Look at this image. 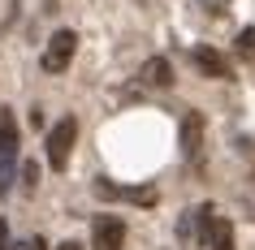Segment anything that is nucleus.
<instances>
[{"label":"nucleus","mask_w":255,"mask_h":250,"mask_svg":"<svg viewBox=\"0 0 255 250\" xmlns=\"http://www.w3.org/2000/svg\"><path fill=\"white\" fill-rule=\"evenodd\" d=\"M234 52H238V61H255V26H242V30H238Z\"/></svg>","instance_id":"9d476101"},{"label":"nucleus","mask_w":255,"mask_h":250,"mask_svg":"<svg viewBox=\"0 0 255 250\" xmlns=\"http://www.w3.org/2000/svg\"><path fill=\"white\" fill-rule=\"evenodd\" d=\"M190 61H195V69L208 74V78H234V65H229L216 48H203V43H199V48L190 52Z\"/></svg>","instance_id":"423d86ee"},{"label":"nucleus","mask_w":255,"mask_h":250,"mask_svg":"<svg viewBox=\"0 0 255 250\" xmlns=\"http://www.w3.org/2000/svg\"><path fill=\"white\" fill-rule=\"evenodd\" d=\"M26 246H30V250H48V242H43V237H30Z\"/></svg>","instance_id":"2eb2a0df"},{"label":"nucleus","mask_w":255,"mask_h":250,"mask_svg":"<svg viewBox=\"0 0 255 250\" xmlns=\"http://www.w3.org/2000/svg\"><path fill=\"white\" fill-rule=\"evenodd\" d=\"M22 181H26V185H39V164H35V160L22 164Z\"/></svg>","instance_id":"9b49d317"},{"label":"nucleus","mask_w":255,"mask_h":250,"mask_svg":"<svg viewBox=\"0 0 255 250\" xmlns=\"http://www.w3.org/2000/svg\"><path fill=\"white\" fill-rule=\"evenodd\" d=\"M74 143H78V121H74V117L56 121L52 130H48V164H52L56 172H65V164H69V151H74Z\"/></svg>","instance_id":"f257e3e1"},{"label":"nucleus","mask_w":255,"mask_h":250,"mask_svg":"<svg viewBox=\"0 0 255 250\" xmlns=\"http://www.w3.org/2000/svg\"><path fill=\"white\" fill-rule=\"evenodd\" d=\"M177 237H195V216H182L177 220Z\"/></svg>","instance_id":"f8f14e48"},{"label":"nucleus","mask_w":255,"mask_h":250,"mask_svg":"<svg viewBox=\"0 0 255 250\" xmlns=\"http://www.w3.org/2000/svg\"><path fill=\"white\" fill-rule=\"evenodd\" d=\"M4 246H9V224L0 220V250H4Z\"/></svg>","instance_id":"4468645a"},{"label":"nucleus","mask_w":255,"mask_h":250,"mask_svg":"<svg viewBox=\"0 0 255 250\" xmlns=\"http://www.w3.org/2000/svg\"><path fill=\"white\" fill-rule=\"evenodd\" d=\"M74 52H78V35L65 26V30H56L52 39H48V48H43V61H39V65L48 69V74H65L69 61H74Z\"/></svg>","instance_id":"7ed1b4c3"},{"label":"nucleus","mask_w":255,"mask_h":250,"mask_svg":"<svg viewBox=\"0 0 255 250\" xmlns=\"http://www.w3.org/2000/svg\"><path fill=\"white\" fill-rule=\"evenodd\" d=\"M17 250H30V246H17Z\"/></svg>","instance_id":"f3484780"},{"label":"nucleus","mask_w":255,"mask_h":250,"mask_svg":"<svg viewBox=\"0 0 255 250\" xmlns=\"http://www.w3.org/2000/svg\"><path fill=\"white\" fill-rule=\"evenodd\" d=\"M138 78H143V86H169L173 82V65H169V56H151V61H143V69H138Z\"/></svg>","instance_id":"0eeeda50"},{"label":"nucleus","mask_w":255,"mask_h":250,"mask_svg":"<svg viewBox=\"0 0 255 250\" xmlns=\"http://www.w3.org/2000/svg\"><path fill=\"white\" fill-rule=\"evenodd\" d=\"M203 9H212V13H229V0H199Z\"/></svg>","instance_id":"ddd939ff"},{"label":"nucleus","mask_w":255,"mask_h":250,"mask_svg":"<svg viewBox=\"0 0 255 250\" xmlns=\"http://www.w3.org/2000/svg\"><path fill=\"white\" fill-rule=\"evenodd\" d=\"M13 164H17V121L4 108L0 112V190L13 185Z\"/></svg>","instance_id":"f03ea898"},{"label":"nucleus","mask_w":255,"mask_h":250,"mask_svg":"<svg viewBox=\"0 0 255 250\" xmlns=\"http://www.w3.org/2000/svg\"><path fill=\"white\" fill-rule=\"evenodd\" d=\"M177 147L186 160H199V147H203V112H186L182 125H177Z\"/></svg>","instance_id":"39448f33"},{"label":"nucleus","mask_w":255,"mask_h":250,"mask_svg":"<svg viewBox=\"0 0 255 250\" xmlns=\"http://www.w3.org/2000/svg\"><path fill=\"white\" fill-rule=\"evenodd\" d=\"M126 246V224L117 216H95L91 220V250H121Z\"/></svg>","instance_id":"20e7f679"},{"label":"nucleus","mask_w":255,"mask_h":250,"mask_svg":"<svg viewBox=\"0 0 255 250\" xmlns=\"http://www.w3.org/2000/svg\"><path fill=\"white\" fill-rule=\"evenodd\" d=\"M113 198H126V203H138V207H156V198H160V194H156L151 185H130V190H121V185H117V194H113Z\"/></svg>","instance_id":"1a4fd4ad"},{"label":"nucleus","mask_w":255,"mask_h":250,"mask_svg":"<svg viewBox=\"0 0 255 250\" xmlns=\"http://www.w3.org/2000/svg\"><path fill=\"white\" fill-rule=\"evenodd\" d=\"M203 246H208V250H238V246H234V224H229L225 216H216V220H212V233H208Z\"/></svg>","instance_id":"6e6552de"},{"label":"nucleus","mask_w":255,"mask_h":250,"mask_svg":"<svg viewBox=\"0 0 255 250\" xmlns=\"http://www.w3.org/2000/svg\"><path fill=\"white\" fill-rule=\"evenodd\" d=\"M56 250H82V246H78V242H61Z\"/></svg>","instance_id":"dca6fc26"}]
</instances>
